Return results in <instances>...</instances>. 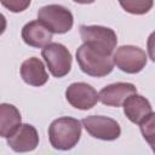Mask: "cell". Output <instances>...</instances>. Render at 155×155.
<instances>
[{
  "label": "cell",
  "instance_id": "9c48e42d",
  "mask_svg": "<svg viewBox=\"0 0 155 155\" xmlns=\"http://www.w3.org/2000/svg\"><path fill=\"white\" fill-rule=\"evenodd\" d=\"M8 147L16 153H27L39 145V133L33 125L21 124L7 138Z\"/></svg>",
  "mask_w": 155,
  "mask_h": 155
},
{
  "label": "cell",
  "instance_id": "e0dca14e",
  "mask_svg": "<svg viewBox=\"0 0 155 155\" xmlns=\"http://www.w3.org/2000/svg\"><path fill=\"white\" fill-rule=\"evenodd\" d=\"M0 1L5 8H7L11 12L17 13V12H22L27 10L31 0H0Z\"/></svg>",
  "mask_w": 155,
  "mask_h": 155
},
{
  "label": "cell",
  "instance_id": "5b68a950",
  "mask_svg": "<svg viewBox=\"0 0 155 155\" xmlns=\"http://www.w3.org/2000/svg\"><path fill=\"white\" fill-rule=\"evenodd\" d=\"M41 56L45 59L50 73L54 78H63L71 69L73 57L70 51L63 44L59 42L48 44L42 48Z\"/></svg>",
  "mask_w": 155,
  "mask_h": 155
},
{
  "label": "cell",
  "instance_id": "7a4b0ae2",
  "mask_svg": "<svg viewBox=\"0 0 155 155\" xmlns=\"http://www.w3.org/2000/svg\"><path fill=\"white\" fill-rule=\"evenodd\" d=\"M76 61L85 74L94 78L107 76L114 69V62L110 56L104 54L86 44H82L76 50Z\"/></svg>",
  "mask_w": 155,
  "mask_h": 155
},
{
  "label": "cell",
  "instance_id": "52a82bcc",
  "mask_svg": "<svg viewBox=\"0 0 155 155\" xmlns=\"http://www.w3.org/2000/svg\"><path fill=\"white\" fill-rule=\"evenodd\" d=\"M86 132L97 139L115 140L121 134V127L116 120L103 115H90L81 120Z\"/></svg>",
  "mask_w": 155,
  "mask_h": 155
},
{
  "label": "cell",
  "instance_id": "7c38bea8",
  "mask_svg": "<svg viewBox=\"0 0 155 155\" xmlns=\"http://www.w3.org/2000/svg\"><path fill=\"white\" fill-rule=\"evenodd\" d=\"M122 107H124V113L126 117L131 122L138 124V125L151 113L150 102L145 97L138 94L137 92L128 96L125 99Z\"/></svg>",
  "mask_w": 155,
  "mask_h": 155
},
{
  "label": "cell",
  "instance_id": "8992f818",
  "mask_svg": "<svg viewBox=\"0 0 155 155\" xmlns=\"http://www.w3.org/2000/svg\"><path fill=\"white\" fill-rule=\"evenodd\" d=\"M113 62L120 70L127 74H137L145 68L148 57L140 47L124 45L114 52Z\"/></svg>",
  "mask_w": 155,
  "mask_h": 155
},
{
  "label": "cell",
  "instance_id": "4fadbf2b",
  "mask_svg": "<svg viewBox=\"0 0 155 155\" xmlns=\"http://www.w3.org/2000/svg\"><path fill=\"white\" fill-rule=\"evenodd\" d=\"M21 76L25 84L35 87L45 85L48 80L46 68L38 57H30L22 63Z\"/></svg>",
  "mask_w": 155,
  "mask_h": 155
},
{
  "label": "cell",
  "instance_id": "ac0fdd59",
  "mask_svg": "<svg viewBox=\"0 0 155 155\" xmlns=\"http://www.w3.org/2000/svg\"><path fill=\"white\" fill-rule=\"evenodd\" d=\"M147 48H148L149 58L155 63V30L149 35L147 40Z\"/></svg>",
  "mask_w": 155,
  "mask_h": 155
},
{
  "label": "cell",
  "instance_id": "8fae6325",
  "mask_svg": "<svg viewBox=\"0 0 155 155\" xmlns=\"http://www.w3.org/2000/svg\"><path fill=\"white\" fill-rule=\"evenodd\" d=\"M52 31L39 19L28 22L22 28V39L23 41L36 48H44L52 40Z\"/></svg>",
  "mask_w": 155,
  "mask_h": 155
},
{
  "label": "cell",
  "instance_id": "d6986e66",
  "mask_svg": "<svg viewBox=\"0 0 155 155\" xmlns=\"http://www.w3.org/2000/svg\"><path fill=\"white\" fill-rule=\"evenodd\" d=\"M73 1H75V2H78V4H92V2H94L96 0H73Z\"/></svg>",
  "mask_w": 155,
  "mask_h": 155
},
{
  "label": "cell",
  "instance_id": "2e32d148",
  "mask_svg": "<svg viewBox=\"0 0 155 155\" xmlns=\"http://www.w3.org/2000/svg\"><path fill=\"white\" fill-rule=\"evenodd\" d=\"M139 128L142 132L143 138L149 143L155 142V113H150L140 124Z\"/></svg>",
  "mask_w": 155,
  "mask_h": 155
},
{
  "label": "cell",
  "instance_id": "30bf717a",
  "mask_svg": "<svg viewBox=\"0 0 155 155\" xmlns=\"http://www.w3.org/2000/svg\"><path fill=\"white\" fill-rule=\"evenodd\" d=\"M137 87L131 82H115L103 87L99 91V101L104 105L109 107H121L125 99L136 93Z\"/></svg>",
  "mask_w": 155,
  "mask_h": 155
},
{
  "label": "cell",
  "instance_id": "5bb4252c",
  "mask_svg": "<svg viewBox=\"0 0 155 155\" xmlns=\"http://www.w3.org/2000/svg\"><path fill=\"white\" fill-rule=\"evenodd\" d=\"M21 113L15 105L8 103L0 105V136L2 138H7L12 134L21 125Z\"/></svg>",
  "mask_w": 155,
  "mask_h": 155
},
{
  "label": "cell",
  "instance_id": "9a60e30c",
  "mask_svg": "<svg viewBox=\"0 0 155 155\" xmlns=\"http://www.w3.org/2000/svg\"><path fill=\"white\" fill-rule=\"evenodd\" d=\"M121 7L132 15H144L154 5V0H119Z\"/></svg>",
  "mask_w": 155,
  "mask_h": 155
},
{
  "label": "cell",
  "instance_id": "3957f363",
  "mask_svg": "<svg viewBox=\"0 0 155 155\" xmlns=\"http://www.w3.org/2000/svg\"><path fill=\"white\" fill-rule=\"evenodd\" d=\"M79 30L84 44L104 54L111 56L117 44L116 33L111 28L103 25H80Z\"/></svg>",
  "mask_w": 155,
  "mask_h": 155
},
{
  "label": "cell",
  "instance_id": "ffe728a7",
  "mask_svg": "<svg viewBox=\"0 0 155 155\" xmlns=\"http://www.w3.org/2000/svg\"><path fill=\"white\" fill-rule=\"evenodd\" d=\"M149 145L151 147V150L155 153V142H154V143H151V144H149Z\"/></svg>",
  "mask_w": 155,
  "mask_h": 155
},
{
  "label": "cell",
  "instance_id": "6da1fadb",
  "mask_svg": "<svg viewBox=\"0 0 155 155\" xmlns=\"http://www.w3.org/2000/svg\"><path fill=\"white\" fill-rule=\"evenodd\" d=\"M82 124L78 119L62 116L48 126V139L57 150H70L80 140Z\"/></svg>",
  "mask_w": 155,
  "mask_h": 155
},
{
  "label": "cell",
  "instance_id": "277c9868",
  "mask_svg": "<svg viewBox=\"0 0 155 155\" xmlns=\"http://www.w3.org/2000/svg\"><path fill=\"white\" fill-rule=\"evenodd\" d=\"M38 19L54 34L68 33L74 24L73 13L67 7L57 4L41 7L38 11Z\"/></svg>",
  "mask_w": 155,
  "mask_h": 155
},
{
  "label": "cell",
  "instance_id": "ba28073f",
  "mask_svg": "<svg viewBox=\"0 0 155 155\" xmlns=\"http://www.w3.org/2000/svg\"><path fill=\"white\" fill-rule=\"evenodd\" d=\"M65 98L71 107L80 110H88L97 104L99 94L86 82H73L65 90Z\"/></svg>",
  "mask_w": 155,
  "mask_h": 155
}]
</instances>
